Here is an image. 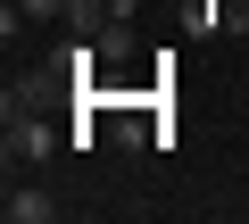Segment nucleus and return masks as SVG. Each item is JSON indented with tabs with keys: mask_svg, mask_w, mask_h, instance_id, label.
<instances>
[{
	"mask_svg": "<svg viewBox=\"0 0 249 224\" xmlns=\"http://www.w3.org/2000/svg\"><path fill=\"white\" fill-rule=\"evenodd\" d=\"M0 216H9V224H50V216H58V199H50L42 183H9V199H0Z\"/></svg>",
	"mask_w": 249,
	"mask_h": 224,
	"instance_id": "2",
	"label": "nucleus"
},
{
	"mask_svg": "<svg viewBox=\"0 0 249 224\" xmlns=\"http://www.w3.org/2000/svg\"><path fill=\"white\" fill-rule=\"evenodd\" d=\"M0 150H9V166H42L58 150V133L34 117V108H9V133H0Z\"/></svg>",
	"mask_w": 249,
	"mask_h": 224,
	"instance_id": "1",
	"label": "nucleus"
},
{
	"mask_svg": "<svg viewBox=\"0 0 249 224\" xmlns=\"http://www.w3.org/2000/svg\"><path fill=\"white\" fill-rule=\"evenodd\" d=\"M91 50H100V67H124V58L142 50V42H133V17H116V9H108V25L91 34Z\"/></svg>",
	"mask_w": 249,
	"mask_h": 224,
	"instance_id": "3",
	"label": "nucleus"
}]
</instances>
